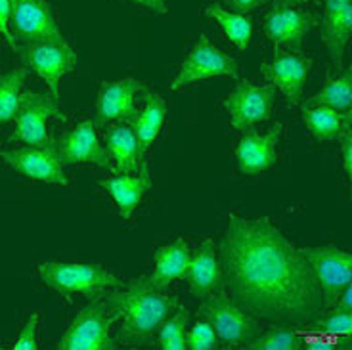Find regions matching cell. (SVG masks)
I'll list each match as a JSON object with an SVG mask.
<instances>
[{
    "mask_svg": "<svg viewBox=\"0 0 352 350\" xmlns=\"http://www.w3.org/2000/svg\"><path fill=\"white\" fill-rule=\"evenodd\" d=\"M219 256L224 289L256 320L307 327L327 310L300 249L270 219L230 217Z\"/></svg>",
    "mask_w": 352,
    "mask_h": 350,
    "instance_id": "obj_1",
    "label": "cell"
},
{
    "mask_svg": "<svg viewBox=\"0 0 352 350\" xmlns=\"http://www.w3.org/2000/svg\"><path fill=\"white\" fill-rule=\"evenodd\" d=\"M178 298L157 287L150 278L126 281L104 295V307L119 324V337L126 344L148 342L161 324L175 312Z\"/></svg>",
    "mask_w": 352,
    "mask_h": 350,
    "instance_id": "obj_2",
    "label": "cell"
},
{
    "mask_svg": "<svg viewBox=\"0 0 352 350\" xmlns=\"http://www.w3.org/2000/svg\"><path fill=\"white\" fill-rule=\"evenodd\" d=\"M41 280L62 295H82L87 298L104 297L107 291L121 285L123 280L106 270L102 264L46 263L36 264Z\"/></svg>",
    "mask_w": 352,
    "mask_h": 350,
    "instance_id": "obj_3",
    "label": "cell"
},
{
    "mask_svg": "<svg viewBox=\"0 0 352 350\" xmlns=\"http://www.w3.org/2000/svg\"><path fill=\"white\" fill-rule=\"evenodd\" d=\"M199 314L214 327L219 341L232 347H247L263 331L261 322L239 307L224 287L203 297Z\"/></svg>",
    "mask_w": 352,
    "mask_h": 350,
    "instance_id": "obj_4",
    "label": "cell"
},
{
    "mask_svg": "<svg viewBox=\"0 0 352 350\" xmlns=\"http://www.w3.org/2000/svg\"><path fill=\"white\" fill-rule=\"evenodd\" d=\"M214 77H228L232 80H239L241 79V67L230 54L220 50L219 46H214L207 36L203 35L190 48V52L186 54L184 62L180 63L175 79L170 83V90L178 92L190 85L214 79Z\"/></svg>",
    "mask_w": 352,
    "mask_h": 350,
    "instance_id": "obj_5",
    "label": "cell"
},
{
    "mask_svg": "<svg viewBox=\"0 0 352 350\" xmlns=\"http://www.w3.org/2000/svg\"><path fill=\"white\" fill-rule=\"evenodd\" d=\"M16 54L19 56L23 67L36 73L48 85L50 94L56 100H60V83L77 65V54L67 44V41L18 44Z\"/></svg>",
    "mask_w": 352,
    "mask_h": 350,
    "instance_id": "obj_6",
    "label": "cell"
},
{
    "mask_svg": "<svg viewBox=\"0 0 352 350\" xmlns=\"http://www.w3.org/2000/svg\"><path fill=\"white\" fill-rule=\"evenodd\" d=\"M276 100L272 85H258L253 80H238L228 96L222 98V109L228 113L232 129L245 132L270 119Z\"/></svg>",
    "mask_w": 352,
    "mask_h": 350,
    "instance_id": "obj_7",
    "label": "cell"
},
{
    "mask_svg": "<svg viewBox=\"0 0 352 350\" xmlns=\"http://www.w3.org/2000/svg\"><path fill=\"white\" fill-rule=\"evenodd\" d=\"M113 320L104 303H90L73 318L60 339L62 350H115L119 344L111 335Z\"/></svg>",
    "mask_w": 352,
    "mask_h": 350,
    "instance_id": "obj_8",
    "label": "cell"
},
{
    "mask_svg": "<svg viewBox=\"0 0 352 350\" xmlns=\"http://www.w3.org/2000/svg\"><path fill=\"white\" fill-rule=\"evenodd\" d=\"M63 111L58 100L50 94L27 90L19 96L18 109L14 115V134L12 140L25 146H36L50 140L48 123L52 119H62Z\"/></svg>",
    "mask_w": 352,
    "mask_h": 350,
    "instance_id": "obj_9",
    "label": "cell"
},
{
    "mask_svg": "<svg viewBox=\"0 0 352 350\" xmlns=\"http://www.w3.org/2000/svg\"><path fill=\"white\" fill-rule=\"evenodd\" d=\"M0 155L6 161V165L29 180H38L52 186H67V176L63 171L65 166L62 165L60 151L52 138L36 146L6 149Z\"/></svg>",
    "mask_w": 352,
    "mask_h": 350,
    "instance_id": "obj_10",
    "label": "cell"
},
{
    "mask_svg": "<svg viewBox=\"0 0 352 350\" xmlns=\"http://www.w3.org/2000/svg\"><path fill=\"white\" fill-rule=\"evenodd\" d=\"M322 291L327 308L333 307L339 293L352 281V259L349 251L339 247H310L300 249Z\"/></svg>",
    "mask_w": 352,
    "mask_h": 350,
    "instance_id": "obj_11",
    "label": "cell"
},
{
    "mask_svg": "<svg viewBox=\"0 0 352 350\" xmlns=\"http://www.w3.org/2000/svg\"><path fill=\"white\" fill-rule=\"evenodd\" d=\"M10 29L18 44L63 43L62 31L46 0H10Z\"/></svg>",
    "mask_w": 352,
    "mask_h": 350,
    "instance_id": "obj_12",
    "label": "cell"
},
{
    "mask_svg": "<svg viewBox=\"0 0 352 350\" xmlns=\"http://www.w3.org/2000/svg\"><path fill=\"white\" fill-rule=\"evenodd\" d=\"M94 121H79L71 124L56 140L62 165H96L106 171H113L104 144L100 142Z\"/></svg>",
    "mask_w": 352,
    "mask_h": 350,
    "instance_id": "obj_13",
    "label": "cell"
},
{
    "mask_svg": "<svg viewBox=\"0 0 352 350\" xmlns=\"http://www.w3.org/2000/svg\"><path fill=\"white\" fill-rule=\"evenodd\" d=\"M310 27V12L291 4H274L264 18V33L274 50H300Z\"/></svg>",
    "mask_w": 352,
    "mask_h": 350,
    "instance_id": "obj_14",
    "label": "cell"
},
{
    "mask_svg": "<svg viewBox=\"0 0 352 350\" xmlns=\"http://www.w3.org/2000/svg\"><path fill=\"white\" fill-rule=\"evenodd\" d=\"M283 124H272L266 132H245L236 146V168L247 176L263 175L278 163V146Z\"/></svg>",
    "mask_w": 352,
    "mask_h": 350,
    "instance_id": "obj_15",
    "label": "cell"
},
{
    "mask_svg": "<svg viewBox=\"0 0 352 350\" xmlns=\"http://www.w3.org/2000/svg\"><path fill=\"white\" fill-rule=\"evenodd\" d=\"M144 90L146 87L140 80L132 79V77L113 80V83H102L98 90L96 113H94L96 127L106 129L107 124L131 121L132 117L138 113L134 98Z\"/></svg>",
    "mask_w": 352,
    "mask_h": 350,
    "instance_id": "obj_16",
    "label": "cell"
},
{
    "mask_svg": "<svg viewBox=\"0 0 352 350\" xmlns=\"http://www.w3.org/2000/svg\"><path fill=\"white\" fill-rule=\"evenodd\" d=\"M312 69V58L300 50H283L274 56L263 67V77L278 88L291 104H299L305 92L308 73Z\"/></svg>",
    "mask_w": 352,
    "mask_h": 350,
    "instance_id": "obj_17",
    "label": "cell"
},
{
    "mask_svg": "<svg viewBox=\"0 0 352 350\" xmlns=\"http://www.w3.org/2000/svg\"><path fill=\"white\" fill-rule=\"evenodd\" d=\"M186 280L190 285V293L195 298L207 297L224 287L219 247L214 243V239L211 237L205 239L195 247V251H192V261H190Z\"/></svg>",
    "mask_w": 352,
    "mask_h": 350,
    "instance_id": "obj_18",
    "label": "cell"
},
{
    "mask_svg": "<svg viewBox=\"0 0 352 350\" xmlns=\"http://www.w3.org/2000/svg\"><path fill=\"white\" fill-rule=\"evenodd\" d=\"M352 33V0H324L322 41L335 67L343 65Z\"/></svg>",
    "mask_w": 352,
    "mask_h": 350,
    "instance_id": "obj_19",
    "label": "cell"
},
{
    "mask_svg": "<svg viewBox=\"0 0 352 350\" xmlns=\"http://www.w3.org/2000/svg\"><path fill=\"white\" fill-rule=\"evenodd\" d=\"M98 188H102L113 199L117 212L124 220H131L134 210L138 209L140 203L144 201L146 193L151 190V176L148 163H144L138 175L113 173V176H109V178H102L98 182Z\"/></svg>",
    "mask_w": 352,
    "mask_h": 350,
    "instance_id": "obj_20",
    "label": "cell"
},
{
    "mask_svg": "<svg viewBox=\"0 0 352 350\" xmlns=\"http://www.w3.org/2000/svg\"><path fill=\"white\" fill-rule=\"evenodd\" d=\"M106 148L113 173L121 175H138L144 166V151L136 140V134L132 131L129 121L115 123L109 131H106Z\"/></svg>",
    "mask_w": 352,
    "mask_h": 350,
    "instance_id": "obj_21",
    "label": "cell"
},
{
    "mask_svg": "<svg viewBox=\"0 0 352 350\" xmlns=\"http://www.w3.org/2000/svg\"><path fill=\"white\" fill-rule=\"evenodd\" d=\"M153 256H155V270L150 276V280L157 287L167 289L173 281L186 278L192 261V249L188 241H184V237H178L168 245L157 247Z\"/></svg>",
    "mask_w": 352,
    "mask_h": 350,
    "instance_id": "obj_22",
    "label": "cell"
},
{
    "mask_svg": "<svg viewBox=\"0 0 352 350\" xmlns=\"http://www.w3.org/2000/svg\"><path fill=\"white\" fill-rule=\"evenodd\" d=\"M146 96H144V107L138 109V113L132 117L131 127L134 134H136V140L140 144V149L146 151L151 148V144L157 140L159 132L163 129L165 123V115H167V104L163 96L159 92L153 90H144Z\"/></svg>",
    "mask_w": 352,
    "mask_h": 350,
    "instance_id": "obj_23",
    "label": "cell"
},
{
    "mask_svg": "<svg viewBox=\"0 0 352 350\" xmlns=\"http://www.w3.org/2000/svg\"><path fill=\"white\" fill-rule=\"evenodd\" d=\"M302 119L316 142H337L346 124H351V111L341 113L327 105H307Z\"/></svg>",
    "mask_w": 352,
    "mask_h": 350,
    "instance_id": "obj_24",
    "label": "cell"
},
{
    "mask_svg": "<svg viewBox=\"0 0 352 350\" xmlns=\"http://www.w3.org/2000/svg\"><path fill=\"white\" fill-rule=\"evenodd\" d=\"M203 14L207 18H212L224 31V35L228 36L230 43L234 44L238 50L245 52L251 44V35H253V25L251 19L247 18L245 14L239 12H232V10H224L219 4H205L203 6Z\"/></svg>",
    "mask_w": 352,
    "mask_h": 350,
    "instance_id": "obj_25",
    "label": "cell"
},
{
    "mask_svg": "<svg viewBox=\"0 0 352 350\" xmlns=\"http://www.w3.org/2000/svg\"><path fill=\"white\" fill-rule=\"evenodd\" d=\"M352 104V71L351 67L329 79L318 90L314 96L308 100V105H327L331 109H337L341 113H349Z\"/></svg>",
    "mask_w": 352,
    "mask_h": 350,
    "instance_id": "obj_26",
    "label": "cell"
},
{
    "mask_svg": "<svg viewBox=\"0 0 352 350\" xmlns=\"http://www.w3.org/2000/svg\"><path fill=\"white\" fill-rule=\"evenodd\" d=\"M308 331L318 333L322 337H327L343 349H351L352 335V312H341L327 308L324 314L316 318L310 325H307Z\"/></svg>",
    "mask_w": 352,
    "mask_h": 350,
    "instance_id": "obj_27",
    "label": "cell"
},
{
    "mask_svg": "<svg viewBox=\"0 0 352 350\" xmlns=\"http://www.w3.org/2000/svg\"><path fill=\"white\" fill-rule=\"evenodd\" d=\"M305 347V331L295 325L272 324L247 344L251 350H299Z\"/></svg>",
    "mask_w": 352,
    "mask_h": 350,
    "instance_id": "obj_28",
    "label": "cell"
},
{
    "mask_svg": "<svg viewBox=\"0 0 352 350\" xmlns=\"http://www.w3.org/2000/svg\"><path fill=\"white\" fill-rule=\"evenodd\" d=\"M25 79L27 67L12 69L0 75V124L8 123L14 119Z\"/></svg>",
    "mask_w": 352,
    "mask_h": 350,
    "instance_id": "obj_29",
    "label": "cell"
},
{
    "mask_svg": "<svg viewBox=\"0 0 352 350\" xmlns=\"http://www.w3.org/2000/svg\"><path fill=\"white\" fill-rule=\"evenodd\" d=\"M190 322V310L180 307L161 324L157 331V347L161 350H184L186 331Z\"/></svg>",
    "mask_w": 352,
    "mask_h": 350,
    "instance_id": "obj_30",
    "label": "cell"
},
{
    "mask_svg": "<svg viewBox=\"0 0 352 350\" xmlns=\"http://www.w3.org/2000/svg\"><path fill=\"white\" fill-rule=\"evenodd\" d=\"M186 349L192 350H214L219 349V337L217 331L205 318L197 320L188 331H186Z\"/></svg>",
    "mask_w": 352,
    "mask_h": 350,
    "instance_id": "obj_31",
    "label": "cell"
},
{
    "mask_svg": "<svg viewBox=\"0 0 352 350\" xmlns=\"http://www.w3.org/2000/svg\"><path fill=\"white\" fill-rule=\"evenodd\" d=\"M36 329H38V312H31L27 322L21 327L18 341L14 344L16 350H36L38 341H36Z\"/></svg>",
    "mask_w": 352,
    "mask_h": 350,
    "instance_id": "obj_32",
    "label": "cell"
},
{
    "mask_svg": "<svg viewBox=\"0 0 352 350\" xmlns=\"http://www.w3.org/2000/svg\"><path fill=\"white\" fill-rule=\"evenodd\" d=\"M10 16H12V4H10V0H0V36L16 52L18 41H16V36L12 35V29H10Z\"/></svg>",
    "mask_w": 352,
    "mask_h": 350,
    "instance_id": "obj_33",
    "label": "cell"
},
{
    "mask_svg": "<svg viewBox=\"0 0 352 350\" xmlns=\"http://www.w3.org/2000/svg\"><path fill=\"white\" fill-rule=\"evenodd\" d=\"M339 144H341V155H343V171L346 180H351V168H352V127L346 124L344 131L339 136Z\"/></svg>",
    "mask_w": 352,
    "mask_h": 350,
    "instance_id": "obj_34",
    "label": "cell"
},
{
    "mask_svg": "<svg viewBox=\"0 0 352 350\" xmlns=\"http://www.w3.org/2000/svg\"><path fill=\"white\" fill-rule=\"evenodd\" d=\"M268 0H226V6L232 12H239V14H249L253 10L264 6Z\"/></svg>",
    "mask_w": 352,
    "mask_h": 350,
    "instance_id": "obj_35",
    "label": "cell"
},
{
    "mask_svg": "<svg viewBox=\"0 0 352 350\" xmlns=\"http://www.w3.org/2000/svg\"><path fill=\"white\" fill-rule=\"evenodd\" d=\"M132 4L140 6V8L148 10L153 16H165L167 14V4L165 0H131Z\"/></svg>",
    "mask_w": 352,
    "mask_h": 350,
    "instance_id": "obj_36",
    "label": "cell"
},
{
    "mask_svg": "<svg viewBox=\"0 0 352 350\" xmlns=\"http://www.w3.org/2000/svg\"><path fill=\"white\" fill-rule=\"evenodd\" d=\"M333 310H341V312H352V289L351 285H346V287L339 293V297L333 303Z\"/></svg>",
    "mask_w": 352,
    "mask_h": 350,
    "instance_id": "obj_37",
    "label": "cell"
},
{
    "mask_svg": "<svg viewBox=\"0 0 352 350\" xmlns=\"http://www.w3.org/2000/svg\"><path fill=\"white\" fill-rule=\"evenodd\" d=\"M307 0H276V4H291V6H299V4H305Z\"/></svg>",
    "mask_w": 352,
    "mask_h": 350,
    "instance_id": "obj_38",
    "label": "cell"
},
{
    "mask_svg": "<svg viewBox=\"0 0 352 350\" xmlns=\"http://www.w3.org/2000/svg\"><path fill=\"white\" fill-rule=\"evenodd\" d=\"M0 349H2V344H0Z\"/></svg>",
    "mask_w": 352,
    "mask_h": 350,
    "instance_id": "obj_39",
    "label": "cell"
}]
</instances>
